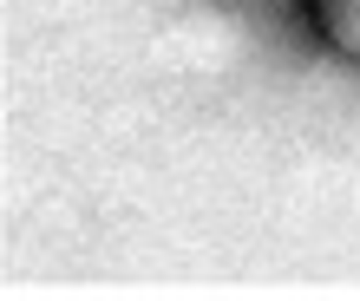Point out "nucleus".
I'll use <instances>...</instances> for the list:
<instances>
[{
  "label": "nucleus",
  "instance_id": "obj_1",
  "mask_svg": "<svg viewBox=\"0 0 360 301\" xmlns=\"http://www.w3.org/2000/svg\"><path fill=\"white\" fill-rule=\"evenodd\" d=\"M308 13L341 59H360V0H308Z\"/></svg>",
  "mask_w": 360,
  "mask_h": 301
}]
</instances>
